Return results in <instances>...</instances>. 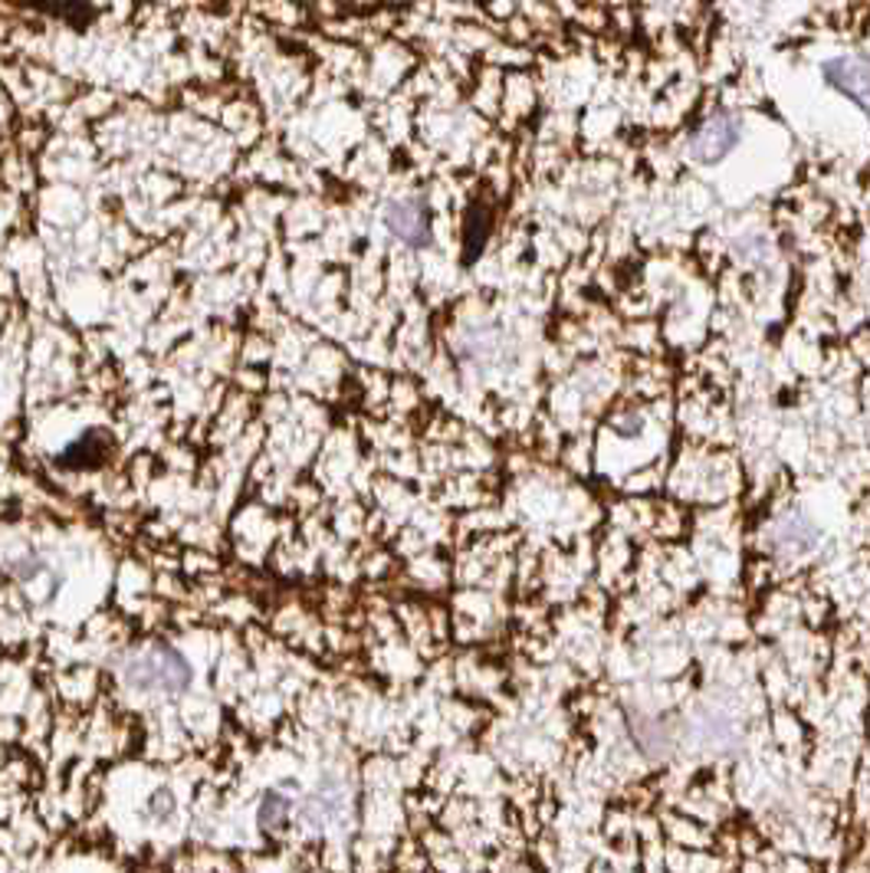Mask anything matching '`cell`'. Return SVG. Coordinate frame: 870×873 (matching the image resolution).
I'll list each match as a JSON object with an SVG mask.
<instances>
[{
  "instance_id": "3957f363",
  "label": "cell",
  "mask_w": 870,
  "mask_h": 873,
  "mask_svg": "<svg viewBox=\"0 0 870 873\" xmlns=\"http://www.w3.org/2000/svg\"><path fill=\"white\" fill-rule=\"evenodd\" d=\"M385 223L404 246H411V250L431 246V207H427V200H421V197L391 200L385 210Z\"/></svg>"
},
{
  "instance_id": "6da1fadb",
  "label": "cell",
  "mask_w": 870,
  "mask_h": 873,
  "mask_svg": "<svg viewBox=\"0 0 870 873\" xmlns=\"http://www.w3.org/2000/svg\"><path fill=\"white\" fill-rule=\"evenodd\" d=\"M125 680L138 690L181 693L191 684V664L171 644H151L125 664Z\"/></svg>"
},
{
  "instance_id": "277c9868",
  "label": "cell",
  "mask_w": 870,
  "mask_h": 873,
  "mask_svg": "<svg viewBox=\"0 0 870 873\" xmlns=\"http://www.w3.org/2000/svg\"><path fill=\"white\" fill-rule=\"evenodd\" d=\"M822 76L838 92L851 95L870 115V59L868 56H835L822 66Z\"/></svg>"
},
{
  "instance_id": "7a4b0ae2",
  "label": "cell",
  "mask_w": 870,
  "mask_h": 873,
  "mask_svg": "<svg viewBox=\"0 0 870 873\" xmlns=\"http://www.w3.org/2000/svg\"><path fill=\"white\" fill-rule=\"evenodd\" d=\"M740 138H743V122L733 112H717L694 128V135L687 138V154L700 164H713L726 158L740 145Z\"/></svg>"
},
{
  "instance_id": "8992f818",
  "label": "cell",
  "mask_w": 870,
  "mask_h": 873,
  "mask_svg": "<svg viewBox=\"0 0 870 873\" xmlns=\"http://www.w3.org/2000/svg\"><path fill=\"white\" fill-rule=\"evenodd\" d=\"M628 720H631V736L644 756L661 759L674 749V733L664 720H651L644 713H628Z\"/></svg>"
},
{
  "instance_id": "ba28073f",
  "label": "cell",
  "mask_w": 870,
  "mask_h": 873,
  "mask_svg": "<svg viewBox=\"0 0 870 873\" xmlns=\"http://www.w3.org/2000/svg\"><path fill=\"white\" fill-rule=\"evenodd\" d=\"M39 13H46V16H62L69 26H85L89 20H95V7H89V3H39L36 7Z\"/></svg>"
},
{
  "instance_id": "9c48e42d",
  "label": "cell",
  "mask_w": 870,
  "mask_h": 873,
  "mask_svg": "<svg viewBox=\"0 0 870 873\" xmlns=\"http://www.w3.org/2000/svg\"><path fill=\"white\" fill-rule=\"evenodd\" d=\"M105 453H108V444H102V447H92V450H89V434H85V437H82V440H79V444H76V447H72V450H69L62 460H76V467H92V463H99Z\"/></svg>"
},
{
  "instance_id": "52a82bcc",
  "label": "cell",
  "mask_w": 870,
  "mask_h": 873,
  "mask_svg": "<svg viewBox=\"0 0 870 873\" xmlns=\"http://www.w3.org/2000/svg\"><path fill=\"white\" fill-rule=\"evenodd\" d=\"M486 233H490V210L483 204H473L470 214H467V246H463V260L467 263L483 250Z\"/></svg>"
},
{
  "instance_id": "5b68a950",
  "label": "cell",
  "mask_w": 870,
  "mask_h": 873,
  "mask_svg": "<svg viewBox=\"0 0 870 873\" xmlns=\"http://www.w3.org/2000/svg\"><path fill=\"white\" fill-rule=\"evenodd\" d=\"M769 542H772V549L779 555H802V552H809L819 542V526L809 516L792 513V516H786V519L776 522Z\"/></svg>"
}]
</instances>
